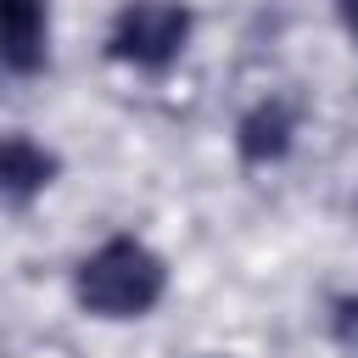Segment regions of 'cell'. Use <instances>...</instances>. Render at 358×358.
I'll return each instance as SVG.
<instances>
[{"mask_svg": "<svg viewBox=\"0 0 358 358\" xmlns=\"http://www.w3.org/2000/svg\"><path fill=\"white\" fill-rule=\"evenodd\" d=\"M73 296L95 319H145L168 296V263L140 235H112L73 268Z\"/></svg>", "mask_w": 358, "mask_h": 358, "instance_id": "1", "label": "cell"}, {"mask_svg": "<svg viewBox=\"0 0 358 358\" xmlns=\"http://www.w3.org/2000/svg\"><path fill=\"white\" fill-rule=\"evenodd\" d=\"M190 28H196V17L179 0H129L112 17L106 56L123 67H140V73H168L190 45Z\"/></svg>", "mask_w": 358, "mask_h": 358, "instance_id": "2", "label": "cell"}, {"mask_svg": "<svg viewBox=\"0 0 358 358\" xmlns=\"http://www.w3.org/2000/svg\"><path fill=\"white\" fill-rule=\"evenodd\" d=\"M50 39V0H0V67L34 78L45 67Z\"/></svg>", "mask_w": 358, "mask_h": 358, "instance_id": "4", "label": "cell"}, {"mask_svg": "<svg viewBox=\"0 0 358 358\" xmlns=\"http://www.w3.org/2000/svg\"><path fill=\"white\" fill-rule=\"evenodd\" d=\"M330 341L347 358H358V296H336L330 302Z\"/></svg>", "mask_w": 358, "mask_h": 358, "instance_id": "6", "label": "cell"}, {"mask_svg": "<svg viewBox=\"0 0 358 358\" xmlns=\"http://www.w3.org/2000/svg\"><path fill=\"white\" fill-rule=\"evenodd\" d=\"M291 145H296V106L285 95H268V101H257V106L241 112V123H235V157L246 168L285 162Z\"/></svg>", "mask_w": 358, "mask_h": 358, "instance_id": "3", "label": "cell"}, {"mask_svg": "<svg viewBox=\"0 0 358 358\" xmlns=\"http://www.w3.org/2000/svg\"><path fill=\"white\" fill-rule=\"evenodd\" d=\"M62 173V157L28 134H0V207H28Z\"/></svg>", "mask_w": 358, "mask_h": 358, "instance_id": "5", "label": "cell"}, {"mask_svg": "<svg viewBox=\"0 0 358 358\" xmlns=\"http://www.w3.org/2000/svg\"><path fill=\"white\" fill-rule=\"evenodd\" d=\"M336 17H341V28H347V39L358 45V0H336Z\"/></svg>", "mask_w": 358, "mask_h": 358, "instance_id": "7", "label": "cell"}]
</instances>
